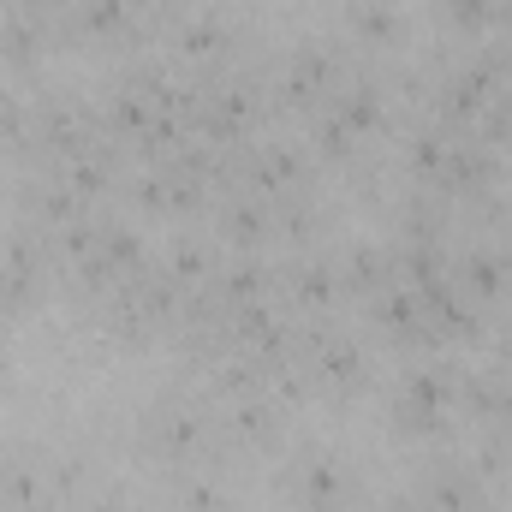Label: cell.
Segmentation results:
<instances>
[{
  "instance_id": "obj_22",
  "label": "cell",
  "mask_w": 512,
  "mask_h": 512,
  "mask_svg": "<svg viewBox=\"0 0 512 512\" xmlns=\"http://www.w3.org/2000/svg\"><path fill=\"white\" fill-rule=\"evenodd\" d=\"M387 512H435V507H423V501H393Z\"/></svg>"
},
{
  "instance_id": "obj_14",
  "label": "cell",
  "mask_w": 512,
  "mask_h": 512,
  "mask_svg": "<svg viewBox=\"0 0 512 512\" xmlns=\"http://www.w3.org/2000/svg\"><path fill=\"white\" fill-rule=\"evenodd\" d=\"M292 286H298L304 304H328V298H334V268H328L322 256H304V262L292 268Z\"/></svg>"
},
{
  "instance_id": "obj_7",
  "label": "cell",
  "mask_w": 512,
  "mask_h": 512,
  "mask_svg": "<svg viewBox=\"0 0 512 512\" xmlns=\"http://www.w3.org/2000/svg\"><path fill=\"white\" fill-rule=\"evenodd\" d=\"M304 173V161H298V149H262V155H251V185L256 191H286L292 179Z\"/></svg>"
},
{
  "instance_id": "obj_8",
  "label": "cell",
  "mask_w": 512,
  "mask_h": 512,
  "mask_svg": "<svg viewBox=\"0 0 512 512\" xmlns=\"http://www.w3.org/2000/svg\"><path fill=\"white\" fill-rule=\"evenodd\" d=\"M429 507L435 512H477L483 507V489H477V477H465V471H441V477L429 483Z\"/></svg>"
},
{
  "instance_id": "obj_17",
  "label": "cell",
  "mask_w": 512,
  "mask_h": 512,
  "mask_svg": "<svg viewBox=\"0 0 512 512\" xmlns=\"http://www.w3.org/2000/svg\"><path fill=\"white\" fill-rule=\"evenodd\" d=\"M465 268H471V286H477L483 298H489V292H501V286H512L501 245H495V251H471V262H465Z\"/></svg>"
},
{
  "instance_id": "obj_2",
  "label": "cell",
  "mask_w": 512,
  "mask_h": 512,
  "mask_svg": "<svg viewBox=\"0 0 512 512\" xmlns=\"http://www.w3.org/2000/svg\"><path fill=\"white\" fill-rule=\"evenodd\" d=\"M143 435H149L155 453H197L209 441V417L191 399H155L149 417H143Z\"/></svg>"
},
{
  "instance_id": "obj_1",
  "label": "cell",
  "mask_w": 512,
  "mask_h": 512,
  "mask_svg": "<svg viewBox=\"0 0 512 512\" xmlns=\"http://www.w3.org/2000/svg\"><path fill=\"white\" fill-rule=\"evenodd\" d=\"M72 483H78V465L36 459V453H6L0 459V501L18 512H48L54 495H66Z\"/></svg>"
},
{
  "instance_id": "obj_3",
  "label": "cell",
  "mask_w": 512,
  "mask_h": 512,
  "mask_svg": "<svg viewBox=\"0 0 512 512\" xmlns=\"http://www.w3.org/2000/svg\"><path fill=\"white\" fill-rule=\"evenodd\" d=\"M352 495V477H346V465L334 459V453H304L298 465H292V501L310 512H328L340 507Z\"/></svg>"
},
{
  "instance_id": "obj_21",
  "label": "cell",
  "mask_w": 512,
  "mask_h": 512,
  "mask_svg": "<svg viewBox=\"0 0 512 512\" xmlns=\"http://www.w3.org/2000/svg\"><path fill=\"white\" fill-rule=\"evenodd\" d=\"M24 126H30V114H24L12 96H0V137H18Z\"/></svg>"
},
{
  "instance_id": "obj_11",
  "label": "cell",
  "mask_w": 512,
  "mask_h": 512,
  "mask_svg": "<svg viewBox=\"0 0 512 512\" xmlns=\"http://www.w3.org/2000/svg\"><path fill=\"white\" fill-rule=\"evenodd\" d=\"M346 24H352L358 36H370V42H393V36H399V12H393L387 0H352V6H346Z\"/></svg>"
},
{
  "instance_id": "obj_16",
  "label": "cell",
  "mask_w": 512,
  "mask_h": 512,
  "mask_svg": "<svg viewBox=\"0 0 512 512\" xmlns=\"http://www.w3.org/2000/svg\"><path fill=\"white\" fill-rule=\"evenodd\" d=\"M387 274H393V256L376 251V245H358V251L346 256V280L352 286H382Z\"/></svg>"
},
{
  "instance_id": "obj_15",
  "label": "cell",
  "mask_w": 512,
  "mask_h": 512,
  "mask_svg": "<svg viewBox=\"0 0 512 512\" xmlns=\"http://www.w3.org/2000/svg\"><path fill=\"white\" fill-rule=\"evenodd\" d=\"M167 280L173 286H191V280H209V251L197 239H179L173 256H167Z\"/></svg>"
},
{
  "instance_id": "obj_5",
  "label": "cell",
  "mask_w": 512,
  "mask_h": 512,
  "mask_svg": "<svg viewBox=\"0 0 512 512\" xmlns=\"http://www.w3.org/2000/svg\"><path fill=\"white\" fill-rule=\"evenodd\" d=\"M495 173V161H489V149H477V143H447V161H441V185L447 191H477L483 179Z\"/></svg>"
},
{
  "instance_id": "obj_6",
  "label": "cell",
  "mask_w": 512,
  "mask_h": 512,
  "mask_svg": "<svg viewBox=\"0 0 512 512\" xmlns=\"http://www.w3.org/2000/svg\"><path fill=\"white\" fill-rule=\"evenodd\" d=\"M227 48H233V24H227L221 12H203V18L185 24V54H191V60H209V66H215Z\"/></svg>"
},
{
  "instance_id": "obj_23",
  "label": "cell",
  "mask_w": 512,
  "mask_h": 512,
  "mask_svg": "<svg viewBox=\"0 0 512 512\" xmlns=\"http://www.w3.org/2000/svg\"><path fill=\"white\" fill-rule=\"evenodd\" d=\"M501 352H507V358H512V328H507V334H501Z\"/></svg>"
},
{
  "instance_id": "obj_4",
  "label": "cell",
  "mask_w": 512,
  "mask_h": 512,
  "mask_svg": "<svg viewBox=\"0 0 512 512\" xmlns=\"http://www.w3.org/2000/svg\"><path fill=\"white\" fill-rule=\"evenodd\" d=\"M399 423L417 429V435H429V429L447 423V376L441 370H417L405 382V393H399Z\"/></svg>"
},
{
  "instance_id": "obj_9",
  "label": "cell",
  "mask_w": 512,
  "mask_h": 512,
  "mask_svg": "<svg viewBox=\"0 0 512 512\" xmlns=\"http://www.w3.org/2000/svg\"><path fill=\"white\" fill-rule=\"evenodd\" d=\"M334 114H340V120H346V131L358 137V131H370L376 120H382V90H376L370 78H358V84L340 96V108H334Z\"/></svg>"
},
{
  "instance_id": "obj_20",
  "label": "cell",
  "mask_w": 512,
  "mask_h": 512,
  "mask_svg": "<svg viewBox=\"0 0 512 512\" xmlns=\"http://www.w3.org/2000/svg\"><path fill=\"white\" fill-rule=\"evenodd\" d=\"M447 6V18H459V24H483V18H495V0H441Z\"/></svg>"
},
{
  "instance_id": "obj_10",
  "label": "cell",
  "mask_w": 512,
  "mask_h": 512,
  "mask_svg": "<svg viewBox=\"0 0 512 512\" xmlns=\"http://www.w3.org/2000/svg\"><path fill=\"white\" fill-rule=\"evenodd\" d=\"M328 78H334V60H328L322 48H298L292 66H286V84H292V96H304V102H310Z\"/></svg>"
},
{
  "instance_id": "obj_18",
  "label": "cell",
  "mask_w": 512,
  "mask_h": 512,
  "mask_svg": "<svg viewBox=\"0 0 512 512\" xmlns=\"http://www.w3.org/2000/svg\"><path fill=\"white\" fill-rule=\"evenodd\" d=\"M78 18H84V30H120L126 24V0H84Z\"/></svg>"
},
{
  "instance_id": "obj_19",
  "label": "cell",
  "mask_w": 512,
  "mask_h": 512,
  "mask_svg": "<svg viewBox=\"0 0 512 512\" xmlns=\"http://www.w3.org/2000/svg\"><path fill=\"white\" fill-rule=\"evenodd\" d=\"M227 501H221V489L215 483H185L179 489V512H221Z\"/></svg>"
},
{
  "instance_id": "obj_12",
  "label": "cell",
  "mask_w": 512,
  "mask_h": 512,
  "mask_svg": "<svg viewBox=\"0 0 512 512\" xmlns=\"http://www.w3.org/2000/svg\"><path fill=\"white\" fill-rule=\"evenodd\" d=\"M221 227H227L239 245H256V239L274 227V215H268L262 203H251V197H245V203H227V209H221Z\"/></svg>"
},
{
  "instance_id": "obj_13",
  "label": "cell",
  "mask_w": 512,
  "mask_h": 512,
  "mask_svg": "<svg viewBox=\"0 0 512 512\" xmlns=\"http://www.w3.org/2000/svg\"><path fill=\"white\" fill-rule=\"evenodd\" d=\"M0 48H6L12 60H36V48H42V18L12 12V18L0 24Z\"/></svg>"
}]
</instances>
